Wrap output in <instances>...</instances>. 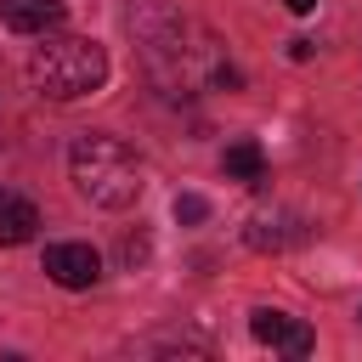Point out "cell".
Returning <instances> with one entry per match:
<instances>
[{
    "instance_id": "cell-9",
    "label": "cell",
    "mask_w": 362,
    "mask_h": 362,
    "mask_svg": "<svg viewBox=\"0 0 362 362\" xmlns=\"http://www.w3.org/2000/svg\"><path fill=\"white\" fill-rule=\"evenodd\" d=\"M204 215H209V204H204L198 192H181V198H175V221H204Z\"/></svg>"
},
{
    "instance_id": "cell-5",
    "label": "cell",
    "mask_w": 362,
    "mask_h": 362,
    "mask_svg": "<svg viewBox=\"0 0 362 362\" xmlns=\"http://www.w3.org/2000/svg\"><path fill=\"white\" fill-rule=\"evenodd\" d=\"M62 17H68L62 0H0V23L11 34H51L62 28Z\"/></svg>"
},
{
    "instance_id": "cell-10",
    "label": "cell",
    "mask_w": 362,
    "mask_h": 362,
    "mask_svg": "<svg viewBox=\"0 0 362 362\" xmlns=\"http://www.w3.org/2000/svg\"><path fill=\"white\" fill-rule=\"evenodd\" d=\"M119 255H124V266L147 260V238H124V243H119Z\"/></svg>"
},
{
    "instance_id": "cell-1",
    "label": "cell",
    "mask_w": 362,
    "mask_h": 362,
    "mask_svg": "<svg viewBox=\"0 0 362 362\" xmlns=\"http://www.w3.org/2000/svg\"><path fill=\"white\" fill-rule=\"evenodd\" d=\"M68 175L79 198H90L96 209H130L147 192V164L136 158V147L119 136H96V130L68 147Z\"/></svg>"
},
{
    "instance_id": "cell-3",
    "label": "cell",
    "mask_w": 362,
    "mask_h": 362,
    "mask_svg": "<svg viewBox=\"0 0 362 362\" xmlns=\"http://www.w3.org/2000/svg\"><path fill=\"white\" fill-rule=\"evenodd\" d=\"M249 334H255L260 345L283 351V356H311V345H317V334H311L300 317H288V311H272V305L249 311Z\"/></svg>"
},
{
    "instance_id": "cell-11",
    "label": "cell",
    "mask_w": 362,
    "mask_h": 362,
    "mask_svg": "<svg viewBox=\"0 0 362 362\" xmlns=\"http://www.w3.org/2000/svg\"><path fill=\"white\" fill-rule=\"evenodd\" d=\"M311 51H317L311 40H288V57H294V62H311Z\"/></svg>"
},
{
    "instance_id": "cell-4",
    "label": "cell",
    "mask_w": 362,
    "mask_h": 362,
    "mask_svg": "<svg viewBox=\"0 0 362 362\" xmlns=\"http://www.w3.org/2000/svg\"><path fill=\"white\" fill-rule=\"evenodd\" d=\"M45 277L62 288H90L102 277V255L90 243H51L45 249Z\"/></svg>"
},
{
    "instance_id": "cell-2",
    "label": "cell",
    "mask_w": 362,
    "mask_h": 362,
    "mask_svg": "<svg viewBox=\"0 0 362 362\" xmlns=\"http://www.w3.org/2000/svg\"><path fill=\"white\" fill-rule=\"evenodd\" d=\"M28 79H34L51 102L90 96V90H102V79H107V51H102L96 40H85V34H51L45 45H34Z\"/></svg>"
},
{
    "instance_id": "cell-12",
    "label": "cell",
    "mask_w": 362,
    "mask_h": 362,
    "mask_svg": "<svg viewBox=\"0 0 362 362\" xmlns=\"http://www.w3.org/2000/svg\"><path fill=\"white\" fill-rule=\"evenodd\" d=\"M288 11H294V17H305V11H317V0H288Z\"/></svg>"
},
{
    "instance_id": "cell-7",
    "label": "cell",
    "mask_w": 362,
    "mask_h": 362,
    "mask_svg": "<svg viewBox=\"0 0 362 362\" xmlns=\"http://www.w3.org/2000/svg\"><path fill=\"white\" fill-rule=\"evenodd\" d=\"M34 226H40V209H34L23 192L0 187V243H6V249H17V243H28V238H34Z\"/></svg>"
},
{
    "instance_id": "cell-8",
    "label": "cell",
    "mask_w": 362,
    "mask_h": 362,
    "mask_svg": "<svg viewBox=\"0 0 362 362\" xmlns=\"http://www.w3.org/2000/svg\"><path fill=\"white\" fill-rule=\"evenodd\" d=\"M221 170H226L232 181H260V175H266V153H260V141H232L226 158H221Z\"/></svg>"
},
{
    "instance_id": "cell-6",
    "label": "cell",
    "mask_w": 362,
    "mask_h": 362,
    "mask_svg": "<svg viewBox=\"0 0 362 362\" xmlns=\"http://www.w3.org/2000/svg\"><path fill=\"white\" fill-rule=\"evenodd\" d=\"M300 238H305L300 221L283 215V209H260V215H249V226H243V243L260 249V255H277V249H288V243H300Z\"/></svg>"
}]
</instances>
